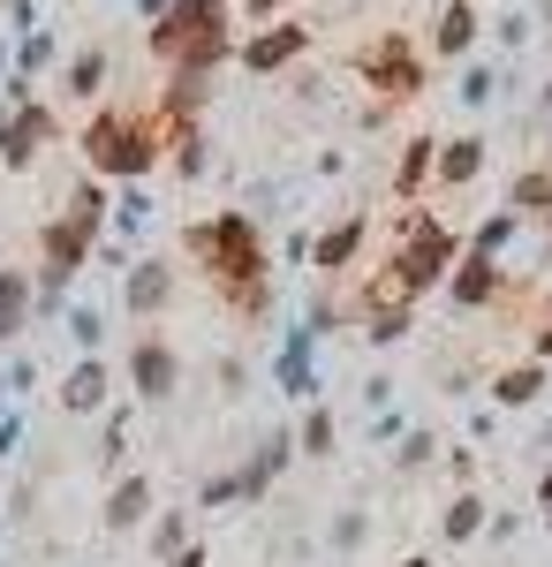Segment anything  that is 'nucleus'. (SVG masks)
Returning <instances> with one entry per match:
<instances>
[{
  "mask_svg": "<svg viewBox=\"0 0 552 567\" xmlns=\"http://www.w3.org/2000/svg\"><path fill=\"white\" fill-rule=\"evenodd\" d=\"M136 386L152 393V401L174 393V349L160 341V333H144V341H136Z\"/></svg>",
  "mask_w": 552,
  "mask_h": 567,
  "instance_id": "nucleus-3",
  "label": "nucleus"
},
{
  "mask_svg": "<svg viewBox=\"0 0 552 567\" xmlns=\"http://www.w3.org/2000/svg\"><path fill=\"white\" fill-rule=\"evenodd\" d=\"M545 507H552V477H545Z\"/></svg>",
  "mask_w": 552,
  "mask_h": 567,
  "instance_id": "nucleus-15",
  "label": "nucleus"
},
{
  "mask_svg": "<svg viewBox=\"0 0 552 567\" xmlns=\"http://www.w3.org/2000/svg\"><path fill=\"white\" fill-rule=\"evenodd\" d=\"M356 235H364V219H348V227H334V235L318 243V265H326V272H340V265H348V250H356Z\"/></svg>",
  "mask_w": 552,
  "mask_h": 567,
  "instance_id": "nucleus-8",
  "label": "nucleus"
},
{
  "mask_svg": "<svg viewBox=\"0 0 552 567\" xmlns=\"http://www.w3.org/2000/svg\"><path fill=\"white\" fill-rule=\"evenodd\" d=\"M23 318H31V296H23V280L8 272V280H0V341L23 333Z\"/></svg>",
  "mask_w": 552,
  "mask_h": 567,
  "instance_id": "nucleus-4",
  "label": "nucleus"
},
{
  "mask_svg": "<svg viewBox=\"0 0 552 567\" xmlns=\"http://www.w3.org/2000/svg\"><path fill=\"white\" fill-rule=\"evenodd\" d=\"M477 523H484V515H477V499H454V515H447V537H469Z\"/></svg>",
  "mask_w": 552,
  "mask_h": 567,
  "instance_id": "nucleus-11",
  "label": "nucleus"
},
{
  "mask_svg": "<svg viewBox=\"0 0 552 567\" xmlns=\"http://www.w3.org/2000/svg\"><path fill=\"white\" fill-rule=\"evenodd\" d=\"M144 499H152V492H144V484L129 477L122 492H114V507H106V523H114V529H129V523H136V515H144Z\"/></svg>",
  "mask_w": 552,
  "mask_h": 567,
  "instance_id": "nucleus-9",
  "label": "nucleus"
},
{
  "mask_svg": "<svg viewBox=\"0 0 552 567\" xmlns=\"http://www.w3.org/2000/svg\"><path fill=\"white\" fill-rule=\"evenodd\" d=\"M174 567H205V560H197V553H182V560H174Z\"/></svg>",
  "mask_w": 552,
  "mask_h": 567,
  "instance_id": "nucleus-14",
  "label": "nucleus"
},
{
  "mask_svg": "<svg viewBox=\"0 0 552 567\" xmlns=\"http://www.w3.org/2000/svg\"><path fill=\"white\" fill-rule=\"evenodd\" d=\"M99 76H106V53H99V45H91V53H76V69H69V91H99Z\"/></svg>",
  "mask_w": 552,
  "mask_h": 567,
  "instance_id": "nucleus-10",
  "label": "nucleus"
},
{
  "mask_svg": "<svg viewBox=\"0 0 552 567\" xmlns=\"http://www.w3.org/2000/svg\"><path fill=\"white\" fill-rule=\"evenodd\" d=\"M45 136H53V114H45V106H23L16 122H0V159H8V167H23Z\"/></svg>",
  "mask_w": 552,
  "mask_h": 567,
  "instance_id": "nucleus-2",
  "label": "nucleus"
},
{
  "mask_svg": "<svg viewBox=\"0 0 552 567\" xmlns=\"http://www.w3.org/2000/svg\"><path fill=\"white\" fill-rule=\"evenodd\" d=\"M84 144H91V167H106V175H144V167H152V144H160V122H144V114H99Z\"/></svg>",
  "mask_w": 552,
  "mask_h": 567,
  "instance_id": "nucleus-1",
  "label": "nucleus"
},
{
  "mask_svg": "<svg viewBox=\"0 0 552 567\" xmlns=\"http://www.w3.org/2000/svg\"><path fill=\"white\" fill-rule=\"evenodd\" d=\"M61 393H69V409H99V401H106V371H99V363H84V371H76Z\"/></svg>",
  "mask_w": 552,
  "mask_h": 567,
  "instance_id": "nucleus-7",
  "label": "nucleus"
},
{
  "mask_svg": "<svg viewBox=\"0 0 552 567\" xmlns=\"http://www.w3.org/2000/svg\"><path fill=\"white\" fill-rule=\"evenodd\" d=\"M160 303H167V272H160V265H144V272L129 280V310H160Z\"/></svg>",
  "mask_w": 552,
  "mask_h": 567,
  "instance_id": "nucleus-6",
  "label": "nucleus"
},
{
  "mask_svg": "<svg viewBox=\"0 0 552 567\" xmlns=\"http://www.w3.org/2000/svg\"><path fill=\"white\" fill-rule=\"evenodd\" d=\"M538 393V371H514V379H500V401H530Z\"/></svg>",
  "mask_w": 552,
  "mask_h": 567,
  "instance_id": "nucleus-13",
  "label": "nucleus"
},
{
  "mask_svg": "<svg viewBox=\"0 0 552 567\" xmlns=\"http://www.w3.org/2000/svg\"><path fill=\"white\" fill-rule=\"evenodd\" d=\"M484 167V152H477V136H462V144H447V159H439V182H469Z\"/></svg>",
  "mask_w": 552,
  "mask_h": 567,
  "instance_id": "nucleus-5",
  "label": "nucleus"
},
{
  "mask_svg": "<svg viewBox=\"0 0 552 567\" xmlns=\"http://www.w3.org/2000/svg\"><path fill=\"white\" fill-rule=\"evenodd\" d=\"M303 446L326 454V446H334V416H310V424H303Z\"/></svg>",
  "mask_w": 552,
  "mask_h": 567,
  "instance_id": "nucleus-12",
  "label": "nucleus"
}]
</instances>
